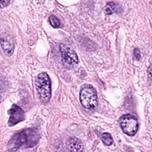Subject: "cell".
Returning a JSON list of instances; mask_svg holds the SVG:
<instances>
[{"label": "cell", "instance_id": "obj_1", "mask_svg": "<svg viewBox=\"0 0 152 152\" xmlns=\"http://www.w3.org/2000/svg\"><path fill=\"white\" fill-rule=\"evenodd\" d=\"M40 136L36 128H26L14 134L8 141L7 148L10 151H15L20 147L31 148L39 142Z\"/></svg>", "mask_w": 152, "mask_h": 152}, {"label": "cell", "instance_id": "obj_2", "mask_svg": "<svg viewBox=\"0 0 152 152\" xmlns=\"http://www.w3.org/2000/svg\"><path fill=\"white\" fill-rule=\"evenodd\" d=\"M35 87L39 97L43 103L49 102L51 97V81L48 74L45 72L39 74L35 78Z\"/></svg>", "mask_w": 152, "mask_h": 152}, {"label": "cell", "instance_id": "obj_3", "mask_svg": "<svg viewBox=\"0 0 152 152\" xmlns=\"http://www.w3.org/2000/svg\"><path fill=\"white\" fill-rule=\"evenodd\" d=\"M80 101L82 106L88 110H95L98 106L97 91L90 84L82 86L80 92Z\"/></svg>", "mask_w": 152, "mask_h": 152}, {"label": "cell", "instance_id": "obj_4", "mask_svg": "<svg viewBox=\"0 0 152 152\" xmlns=\"http://www.w3.org/2000/svg\"><path fill=\"white\" fill-rule=\"evenodd\" d=\"M119 124L124 133L128 136H134L138 131V119L135 116L131 114L122 115L119 119Z\"/></svg>", "mask_w": 152, "mask_h": 152}, {"label": "cell", "instance_id": "obj_5", "mask_svg": "<svg viewBox=\"0 0 152 152\" xmlns=\"http://www.w3.org/2000/svg\"><path fill=\"white\" fill-rule=\"evenodd\" d=\"M59 48L62 60L65 64L71 66L78 64V58L73 49L64 44H61Z\"/></svg>", "mask_w": 152, "mask_h": 152}, {"label": "cell", "instance_id": "obj_6", "mask_svg": "<svg viewBox=\"0 0 152 152\" xmlns=\"http://www.w3.org/2000/svg\"><path fill=\"white\" fill-rule=\"evenodd\" d=\"M8 113L10 115L8 121L9 126H12L24 121L25 119L24 110L15 104H13L11 106V108L8 110Z\"/></svg>", "mask_w": 152, "mask_h": 152}, {"label": "cell", "instance_id": "obj_7", "mask_svg": "<svg viewBox=\"0 0 152 152\" xmlns=\"http://www.w3.org/2000/svg\"><path fill=\"white\" fill-rule=\"evenodd\" d=\"M1 45L3 51L8 55H11L14 50V45L12 43L9 42L8 40L1 38Z\"/></svg>", "mask_w": 152, "mask_h": 152}, {"label": "cell", "instance_id": "obj_8", "mask_svg": "<svg viewBox=\"0 0 152 152\" xmlns=\"http://www.w3.org/2000/svg\"><path fill=\"white\" fill-rule=\"evenodd\" d=\"M68 148L71 151H83V147L80 141L76 138H71L68 143Z\"/></svg>", "mask_w": 152, "mask_h": 152}, {"label": "cell", "instance_id": "obj_9", "mask_svg": "<svg viewBox=\"0 0 152 152\" xmlns=\"http://www.w3.org/2000/svg\"><path fill=\"white\" fill-rule=\"evenodd\" d=\"M100 138H101L102 142L105 145H106L107 146L113 144V138H112L111 134H110L109 133L104 132V133L102 134V135L100 136Z\"/></svg>", "mask_w": 152, "mask_h": 152}, {"label": "cell", "instance_id": "obj_10", "mask_svg": "<svg viewBox=\"0 0 152 152\" xmlns=\"http://www.w3.org/2000/svg\"><path fill=\"white\" fill-rule=\"evenodd\" d=\"M116 11V5L112 2L107 3L105 6L104 11H105V13L107 15L112 14V13L115 12Z\"/></svg>", "mask_w": 152, "mask_h": 152}, {"label": "cell", "instance_id": "obj_11", "mask_svg": "<svg viewBox=\"0 0 152 152\" xmlns=\"http://www.w3.org/2000/svg\"><path fill=\"white\" fill-rule=\"evenodd\" d=\"M49 22L50 24L55 28H57L60 26V20L54 15H51L49 17Z\"/></svg>", "mask_w": 152, "mask_h": 152}, {"label": "cell", "instance_id": "obj_12", "mask_svg": "<svg viewBox=\"0 0 152 152\" xmlns=\"http://www.w3.org/2000/svg\"><path fill=\"white\" fill-rule=\"evenodd\" d=\"M134 55L135 56V57L137 59L139 60L140 59L141 57V55H140V50L138 48H135L134 50Z\"/></svg>", "mask_w": 152, "mask_h": 152}, {"label": "cell", "instance_id": "obj_13", "mask_svg": "<svg viewBox=\"0 0 152 152\" xmlns=\"http://www.w3.org/2000/svg\"><path fill=\"white\" fill-rule=\"evenodd\" d=\"M9 3H10V1H0L1 8H3L4 7L7 6Z\"/></svg>", "mask_w": 152, "mask_h": 152}]
</instances>
